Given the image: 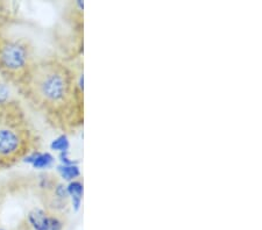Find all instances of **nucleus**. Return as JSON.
<instances>
[{
	"label": "nucleus",
	"mask_w": 262,
	"mask_h": 230,
	"mask_svg": "<svg viewBox=\"0 0 262 230\" xmlns=\"http://www.w3.org/2000/svg\"><path fill=\"white\" fill-rule=\"evenodd\" d=\"M43 207L53 214L67 215L70 209V196L64 184L58 182L52 190L39 193Z\"/></svg>",
	"instance_id": "4"
},
{
	"label": "nucleus",
	"mask_w": 262,
	"mask_h": 230,
	"mask_svg": "<svg viewBox=\"0 0 262 230\" xmlns=\"http://www.w3.org/2000/svg\"><path fill=\"white\" fill-rule=\"evenodd\" d=\"M57 172L60 173L61 178H63L64 181H68V182L76 181V179L81 175V170H79V167L76 164L57 166Z\"/></svg>",
	"instance_id": "9"
},
{
	"label": "nucleus",
	"mask_w": 262,
	"mask_h": 230,
	"mask_svg": "<svg viewBox=\"0 0 262 230\" xmlns=\"http://www.w3.org/2000/svg\"><path fill=\"white\" fill-rule=\"evenodd\" d=\"M4 199H5V188H4V186L0 185V208H2Z\"/></svg>",
	"instance_id": "12"
},
{
	"label": "nucleus",
	"mask_w": 262,
	"mask_h": 230,
	"mask_svg": "<svg viewBox=\"0 0 262 230\" xmlns=\"http://www.w3.org/2000/svg\"><path fill=\"white\" fill-rule=\"evenodd\" d=\"M49 215V212L46 211L45 208H33L27 214V225L32 230H48Z\"/></svg>",
	"instance_id": "6"
},
{
	"label": "nucleus",
	"mask_w": 262,
	"mask_h": 230,
	"mask_svg": "<svg viewBox=\"0 0 262 230\" xmlns=\"http://www.w3.org/2000/svg\"><path fill=\"white\" fill-rule=\"evenodd\" d=\"M34 48L27 40L0 37V73L19 86L35 64Z\"/></svg>",
	"instance_id": "3"
},
{
	"label": "nucleus",
	"mask_w": 262,
	"mask_h": 230,
	"mask_svg": "<svg viewBox=\"0 0 262 230\" xmlns=\"http://www.w3.org/2000/svg\"><path fill=\"white\" fill-rule=\"evenodd\" d=\"M35 141L24 111L0 115V169L13 165L36 151L32 150Z\"/></svg>",
	"instance_id": "2"
},
{
	"label": "nucleus",
	"mask_w": 262,
	"mask_h": 230,
	"mask_svg": "<svg viewBox=\"0 0 262 230\" xmlns=\"http://www.w3.org/2000/svg\"><path fill=\"white\" fill-rule=\"evenodd\" d=\"M28 101L63 129H76L84 121L83 71L57 58L36 61L19 85Z\"/></svg>",
	"instance_id": "1"
},
{
	"label": "nucleus",
	"mask_w": 262,
	"mask_h": 230,
	"mask_svg": "<svg viewBox=\"0 0 262 230\" xmlns=\"http://www.w3.org/2000/svg\"><path fill=\"white\" fill-rule=\"evenodd\" d=\"M18 111H23V108L16 101L10 86L0 81V115Z\"/></svg>",
	"instance_id": "5"
},
{
	"label": "nucleus",
	"mask_w": 262,
	"mask_h": 230,
	"mask_svg": "<svg viewBox=\"0 0 262 230\" xmlns=\"http://www.w3.org/2000/svg\"><path fill=\"white\" fill-rule=\"evenodd\" d=\"M25 158L26 162L31 163L34 169H48L54 164V157L49 152L34 151Z\"/></svg>",
	"instance_id": "7"
},
{
	"label": "nucleus",
	"mask_w": 262,
	"mask_h": 230,
	"mask_svg": "<svg viewBox=\"0 0 262 230\" xmlns=\"http://www.w3.org/2000/svg\"><path fill=\"white\" fill-rule=\"evenodd\" d=\"M49 229L48 230H63L67 224V215L53 214L49 213Z\"/></svg>",
	"instance_id": "10"
},
{
	"label": "nucleus",
	"mask_w": 262,
	"mask_h": 230,
	"mask_svg": "<svg viewBox=\"0 0 262 230\" xmlns=\"http://www.w3.org/2000/svg\"><path fill=\"white\" fill-rule=\"evenodd\" d=\"M69 140H68V136L66 134H63V135L58 136L56 140H54L52 142V144H50V148L53 150H56V151H60V152H66L69 150Z\"/></svg>",
	"instance_id": "11"
},
{
	"label": "nucleus",
	"mask_w": 262,
	"mask_h": 230,
	"mask_svg": "<svg viewBox=\"0 0 262 230\" xmlns=\"http://www.w3.org/2000/svg\"><path fill=\"white\" fill-rule=\"evenodd\" d=\"M68 193H69L71 203H73L75 211H78L79 207H81L82 201H83V183L79 181V179H76L69 183V185L67 186Z\"/></svg>",
	"instance_id": "8"
}]
</instances>
